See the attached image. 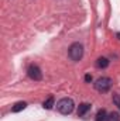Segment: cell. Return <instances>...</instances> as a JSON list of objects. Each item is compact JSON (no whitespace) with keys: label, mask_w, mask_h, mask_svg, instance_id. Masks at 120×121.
I'll use <instances>...</instances> for the list:
<instances>
[{"label":"cell","mask_w":120,"mask_h":121,"mask_svg":"<svg viewBox=\"0 0 120 121\" xmlns=\"http://www.w3.org/2000/svg\"><path fill=\"white\" fill-rule=\"evenodd\" d=\"M74 108H75V103L69 97H64V99H61L60 101L57 103V110L60 111L61 114H65V116L71 114L74 111Z\"/></svg>","instance_id":"obj_1"},{"label":"cell","mask_w":120,"mask_h":121,"mask_svg":"<svg viewBox=\"0 0 120 121\" xmlns=\"http://www.w3.org/2000/svg\"><path fill=\"white\" fill-rule=\"evenodd\" d=\"M68 56L71 58V60L78 62L82 59L83 56V45L79 42H74L69 48H68Z\"/></svg>","instance_id":"obj_2"},{"label":"cell","mask_w":120,"mask_h":121,"mask_svg":"<svg viewBox=\"0 0 120 121\" xmlns=\"http://www.w3.org/2000/svg\"><path fill=\"white\" fill-rule=\"evenodd\" d=\"M110 87H112V79H110V78L103 76V78H99V79L95 82V89L97 91H100V93L109 91Z\"/></svg>","instance_id":"obj_3"},{"label":"cell","mask_w":120,"mask_h":121,"mask_svg":"<svg viewBox=\"0 0 120 121\" xmlns=\"http://www.w3.org/2000/svg\"><path fill=\"white\" fill-rule=\"evenodd\" d=\"M27 75H28L30 79L37 80V82L42 79V72H41V69H40L37 65H30V66H28V69H27Z\"/></svg>","instance_id":"obj_4"},{"label":"cell","mask_w":120,"mask_h":121,"mask_svg":"<svg viewBox=\"0 0 120 121\" xmlns=\"http://www.w3.org/2000/svg\"><path fill=\"white\" fill-rule=\"evenodd\" d=\"M90 107H92V106H90L89 103H81L79 107H78V116H79V117H83V116L90 110Z\"/></svg>","instance_id":"obj_5"},{"label":"cell","mask_w":120,"mask_h":121,"mask_svg":"<svg viewBox=\"0 0 120 121\" xmlns=\"http://www.w3.org/2000/svg\"><path fill=\"white\" fill-rule=\"evenodd\" d=\"M26 107H27V103H26V101H17V103L11 107V111H13V113H20V111H23Z\"/></svg>","instance_id":"obj_6"},{"label":"cell","mask_w":120,"mask_h":121,"mask_svg":"<svg viewBox=\"0 0 120 121\" xmlns=\"http://www.w3.org/2000/svg\"><path fill=\"white\" fill-rule=\"evenodd\" d=\"M96 66H97L99 69H105V68H107V66H109V59L105 58V56L97 58V60H96Z\"/></svg>","instance_id":"obj_7"},{"label":"cell","mask_w":120,"mask_h":121,"mask_svg":"<svg viewBox=\"0 0 120 121\" xmlns=\"http://www.w3.org/2000/svg\"><path fill=\"white\" fill-rule=\"evenodd\" d=\"M54 103H55V99H54V96H51V97H48V99L42 103V107H44L45 110H51V108L54 107Z\"/></svg>","instance_id":"obj_8"},{"label":"cell","mask_w":120,"mask_h":121,"mask_svg":"<svg viewBox=\"0 0 120 121\" xmlns=\"http://www.w3.org/2000/svg\"><path fill=\"white\" fill-rule=\"evenodd\" d=\"M107 120V113H106V110H99L97 111V114H96V121H106Z\"/></svg>","instance_id":"obj_9"},{"label":"cell","mask_w":120,"mask_h":121,"mask_svg":"<svg viewBox=\"0 0 120 121\" xmlns=\"http://www.w3.org/2000/svg\"><path fill=\"white\" fill-rule=\"evenodd\" d=\"M106 121H120V116L119 113H110V114H107V120Z\"/></svg>","instance_id":"obj_10"},{"label":"cell","mask_w":120,"mask_h":121,"mask_svg":"<svg viewBox=\"0 0 120 121\" xmlns=\"http://www.w3.org/2000/svg\"><path fill=\"white\" fill-rule=\"evenodd\" d=\"M113 103L117 106V108L120 110V96L119 94H113Z\"/></svg>","instance_id":"obj_11"},{"label":"cell","mask_w":120,"mask_h":121,"mask_svg":"<svg viewBox=\"0 0 120 121\" xmlns=\"http://www.w3.org/2000/svg\"><path fill=\"white\" fill-rule=\"evenodd\" d=\"M85 82H88V83L92 82V75H89V73H88V75H85Z\"/></svg>","instance_id":"obj_12"},{"label":"cell","mask_w":120,"mask_h":121,"mask_svg":"<svg viewBox=\"0 0 120 121\" xmlns=\"http://www.w3.org/2000/svg\"><path fill=\"white\" fill-rule=\"evenodd\" d=\"M117 38L120 39V32H117Z\"/></svg>","instance_id":"obj_13"}]
</instances>
